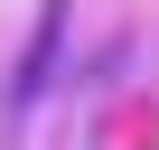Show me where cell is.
<instances>
[{"mask_svg": "<svg viewBox=\"0 0 159 150\" xmlns=\"http://www.w3.org/2000/svg\"><path fill=\"white\" fill-rule=\"evenodd\" d=\"M56 47H66V0H47L38 28H28V56H19V85H10V122H28L47 103V75H56Z\"/></svg>", "mask_w": 159, "mask_h": 150, "instance_id": "1", "label": "cell"}]
</instances>
